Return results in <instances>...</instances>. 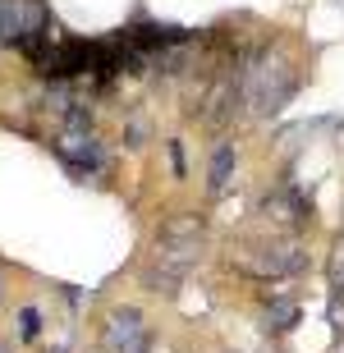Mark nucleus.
Here are the masks:
<instances>
[{
	"instance_id": "nucleus-1",
	"label": "nucleus",
	"mask_w": 344,
	"mask_h": 353,
	"mask_svg": "<svg viewBox=\"0 0 344 353\" xmlns=\"http://www.w3.org/2000/svg\"><path fill=\"white\" fill-rule=\"evenodd\" d=\"M198 239H202V221H193V216L170 221L165 230H161V239H156V252H152V271H147V280L170 294V289L188 275L193 257H198Z\"/></svg>"
},
{
	"instance_id": "nucleus-7",
	"label": "nucleus",
	"mask_w": 344,
	"mask_h": 353,
	"mask_svg": "<svg viewBox=\"0 0 344 353\" xmlns=\"http://www.w3.org/2000/svg\"><path fill=\"white\" fill-rule=\"evenodd\" d=\"M230 170H234V147L221 143V147H216V157H212V179H207V188L221 193V188L230 183Z\"/></svg>"
},
{
	"instance_id": "nucleus-3",
	"label": "nucleus",
	"mask_w": 344,
	"mask_h": 353,
	"mask_svg": "<svg viewBox=\"0 0 344 353\" xmlns=\"http://www.w3.org/2000/svg\"><path fill=\"white\" fill-rule=\"evenodd\" d=\"M101 353H152V330L133 307L110 312L106 335H101Z\"/></svg>"
},
{
	"instance_id": "nucleus-8",
	"label": "nucleus",
	"mask_w": 344,
	"mask_h": 353,
	"mask_svg": "<svg viewBox=\"0 0 344 353\" xmlns=\"http://www.w3.org/2000/svg\"><path fill=\"white\" fill-rule=\"evenodd\" d=\"M294 316H299V307H294L290 299H276V303H271V321H276V330H290Z\"/></svg>"
},
{
	"instance_id": "nucleus-11",
	"label": "nucleus",
	"mask_w": 344,
	"mask_h": 353,
	"mask_svg": "<svg viewBox=\"0 0 344 353\" xmlns=\"http://www.w3.org/2000/svg\"><path fill=\"white\" fill-rule=\"evenodd\" d=\"M0 353H5V344H0Z\"/></svg>"
},
{
	"instance_id": "nucleus-6",
	"label": "nucleus",
	"mask_w": 344,
	"mask_h": 353,
	"mask_svg": "<svg viewBox=\"0 0 344 353\" xmlns=\"http://www.w3.org/2000/svg\"><path fill=\"white\" fill-rule=\"evenodd\" d=\"M46 23L37 5L28 0H0V41H28V32H37Z\"/></svg>"
},
{
	"instance_id": "nucleus-10",
	"label": "nucleus",
	"mask_w": 344,
	"mask_h": 353,
	"mask_svg": "<svg viewBox=\"0 0 344 353\" xmlns=\"http://www.w3.org/2000/svg\"><path fill=\"white\" fill-rule=\"evenodd\" d=\"M331 280H335V289H344V239L335 243V262H331Z\"/></svg>"
},
{
	"instance_id": "nucleus-4",
	"label": "nucleus",
	"mask_w": 344,
	"mask_h": 353,
	"mask_svg": "<svg viewBox=\"0 0 344 353\" xmlns=\"http://www.w3.org/2000/svg\"><path fill=\"white\" fill-rule=\"evenodd\" d=\"M55 152H60V161H65L74 174H97L101 165H106V152H101V143H97V138L83 129V124H74V129L60 133V138H55Z\"/></svg>"
},
{
	"instance_id": "nucleus-5",
	"label": "nucleus",
	"mask_w": 344,
	"mask_h": 353,
	"mask_svg": "<svg viewBox=\"0 0 344 353\" xmlns=\"http://www.w3.org/2000/svg\"><path fill=\"white\" fill-rule=\"evenodd\" d=\"M248 266L257 275H271V280H280V275H299L307 266V252L299 248V243H266V248H257L248 257Z\"/></svg>"
},
{
	"instance_id": "nucleus-2",
	"label": "nucleus",
	"mask_w": 344,
	"mask_h": 353,
	"mask_svg": "<svg viewBox=\"0 0 344 353\" xmlns=\"http://www.w3.org/2000/svg\"><path fill=\"white\" fill-rule=\"evenodd\" d=\"M243 97H248V105L257 110V115H276L280 105L294 97V69L290 65H271V60H262V65L248 69V79H243Z\"/></svg>"
},
{
	"instance_id": "nucleus-9",
	"label": "nucleus",
	"mask_w": 344,
	"mask_h": 353,
	"mask_svg": "<svg viewBox=\"0 0 344 353\" xmlns=\"http://www.w3.org/2000/svg\"><path fill=\"white\" fill-rule=\"evenodd\" d=\"M37 330H41L37 307H23V312H19V335H23V340H37Z\"/></svg>"
}]
</instances>
